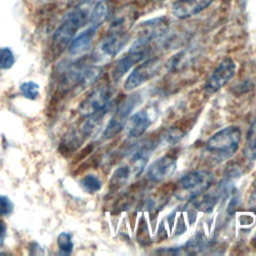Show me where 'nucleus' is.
<instances>
[{"label":"nucleus","mask_w":256,"mask_h":256,"mask_svg":"<svg viewBox=\"0 0 256 256\" xmlns=\"http://www.w3.org/2000/svg\"><path fill=\"white\" fill-rule=\"evenodd\" d=\"M91 9L90 3L82 2L64 16L53 36V49L56 53L62 52L71 43L78 29L89 22Z\"/></svg>","instance_id":"1"},{"label":"nucleus","mask_w":256,"mask_h":256,"mask_svg":"<svg viewBox=\"0 0 256 256\" xmlns=\"http://www.w3.org/2000/svg\"><path fill=\"white\" fill-rule=\"evenodd\" d=\"M240 140L241 132L239 128L230 126L211 136L206 143V148L218 157L228 158L237 151Z\"/></svg>","instance_id":"2"},{"label":"nucleus","mask_w":256,"mask_h":256,"mask_svg":"<svg viewBox=\"0 0 256 256\" xmlns=\"http://www.w3.org/2000/svg\"><path fill=\"white\" fill-rule=\"evenodd\" d=\"M139 102L138 95L134 94L126 98L122 103H120L113 113L110 121L108 122L104 132L103 136L105 139H109L117 135L121 130H123L130 113L135 108L137 103Z\"/></svg>","instance_id":"3"},{"label":"nucleus","mask_w":256,"mask_h":256,"mask_svg":"<svg viewBox=\"0 0 256 256\" xmlns=\"http://www.w3.org/2000/svg\"><path fill=\"white\" fill-rule=\"evenodd\" d=\"M112 91L108 85H102L94 89L80 104L79 114L83 117H90L94 113L111 104Z\"/></svg>","instance_id":"4"},{"label":"nucleus","mask_w":256,"mask_h":256,"mask_svg":"<svg viewBox=\"0 0 256 256\" xmlns=\"http://www.w3.org/2000/svg\"><path fill=\"white\" fill-rule=\"evenodd\" d=\"M150 46L141 44L139 42L134 41L131 48L127 51V53L121 57L112 70V78L114 81H118L133 65L140 62L148 53Z\"/></svg>","instance_id":"5"},{"label":"nucleus","mask_w":256,"mask_h":256,"mask_svg":"<svg viewBox=\"0 0 256 256\" xmlns=\"http://www.w3.org/2000/svg\"><path fill=\"white\" fill-rule=\"evenodd\" d=\"M236 69V63L231 58L223 59L207 79L205 89L211 93L218 91L232 79Z\"/></svg>","instance_id":"6"},{"label":"nucleus","mask_w":256,"mask_h":256,"mask_svg":"<svg viewBox=\"0 0 256 256\" xmlns=\"http://www.w3.org/2000/svg\"><path fill=\"white\" fill-rule=\"evenodd\" d=\"M212 180V175L207 171H193L184 175L179 184L183 191L191 196H197L210 187Z\"/></svg>","instance_id":"7"},{"label":"nucleus","mask_w":256,"mask_h":256,"mask_svg":"<svg viewBox=\"0 0 256 256\" xmlns=\"http://www.w3.org/2000/svg\"><path fill=\"white\" fill-rule=\"evenodd\" d=\"M159 70V61L156 58H151L139 64L129 75L125 82V89L132 90L146 81L150 80Z\"/></svg>","instance_id":"8"},{"label":"nucleus","mask_w":256,"mask_h":256,"mask_svg":"<svg viewBox=\"0 0 256 256\" xmlns=\"http://www.w3.org/2000/svg\"><path fill=\"white\" fill-rule=\"evenodd\" d=\"M213 2L214 0H175L172 13L179 19H187L204 11Z\"/></svg>","instance_id":"9"},{"label":"nucleus","mask_w":256,"mask_h":256,"mask_svg":"<svg viewBox=\"0 0 256 256\" xmlns=\"http://www.w3.org/2000/svg\"><path fill=\"white\" fill-rule=\"evenodd\" d=\"M109 34L100 44V52L104 57H113L126 45L128 36L125 30L110 28Z\"/></svg>","instance_id":"10"},{"label":"nucleus","mask_w":256,"mask_h":256,"mask_svg":"<svg viewBox=\"0 0 256 256\" xmlns=\"http://www.w3.org/2000/svg\"><path fill=\"white\" fill-rule=\"evenodd\" d=\"M176 169V159L166 155L154 161L148 167V176L154 181H162L169 177Z\"/></svg>","instance_id":"11"},{"label":"nucleus","mask_w":256,"mask_h":256,"mask_svg":"<svg viewBox=\"0 0 256 256\" xmlns=\"http://www.w3.org/2000/svg\"><path fill=\"white\" fill-rule=\"evenodd\" d=\"M151 121L145 111H139L129 116L124 128L129 138H137L145 133Z\"/></svg>","instance_id":"12"},{"label":"nucleus","mask_w":256,"mask_h":256,"mask_svg":"<svg viewBox=\"0 0 256 256\" xmlns=\"http://www.w3.org/2000/svg\"><path fill=\"white\" fill-rule=\"evenodd\" d=\"M99 27L95 25H90L86 30L81 32L77 37L73 38L69 46V53L73 56L84 53L91 46L92 41L96 35L97 29Z\"/></svg>","instance_id":"13"},{"label":"nucleus","mask_w":256,"mask_h":256,"mask_svg":"<svg viewBox=\"0 0 256 256\" xmlns=\"http://www.w3.org/2000/svg\"><path fill=\"white\" fill-rule=\"evenodd\" d=\"M149 158V150L148 149H141L137 151L130 162V166L128 167L130 171V175L133 174L134 176H138L146 166L147 160Z\"/></svg>","instance_id":"14"},{"label":"nucleus","mask_w":256,"mask_h":256,"mask_svg":"<svg viewBox=\"0 0 256 256\" xmlns=\"http://www.w3.org/2000/svg\"><path fill=\"white\" fill-rule=\"evenodd\" d=\"M243 154L249 160H256V119L250 126L247 133Z\"/></svg>","instance_id":"15"},{"label":"nucleus","mask_w":256,"mask_h":256,"mask_svg":"<svg viewBox=\"0 0 256 256\" xmlns=\"http://www.w3.org/2000/svg\"><path fill=\"white\" fill-rule=\"evenodd\" d=\"M108 17V6L104 1H99L92 6L89 23L90 25L100 26Z\"/></svg>","instance_id":"16"},{"label":"nucleus","mask_w":256,"mask_h":256,"mask_svg":"<svg viewBox=\"0 0 256 256\" xmlns=\"http://www.w3.org/2000/svg\"><path fill=\"white\" fill-rule=\"evenodd\" d=\"M81 186L83 189L88 192V193H95L101 188V181L100 179L92 174L86 175L82 180H81Z\"/></svg>","instance_id":"17"},{"label":"nucleus","mask_w":256,"mask_h":256,"mask_svg":"<svg viewBox=\"0 0 256 256\" xmlns=\"http://www.w3.org/2000/svg\"><path fill=\"white\" fill-rule=\"evenodd\" d=\"M20 91L25 98L34 100L39 95V85L33 81L24 82L20 86Z\"/></svg>","instance_id":"18"},{"label":"nucleus","mask_w":256,"mask_h":256,"mask_svg":"<svg viewBox=\"0 0 256 256\" xmlns=\"http://www.w3.org/2000/svg\"><path fill=\"white\" fill-rule=\"evenodd\" d=\"M15 61L12 50L8 47L0 48V70L9 69L13 66Z\"/></svg>","instance_id":"19"},{"label":"nucleus","mask_w":256,"mask_h":256,"mask_svg":"<svg viewBox=\"0 0 256 256\" xmlns=\"http://www.w3.org/2000/svg\"><path fill=\"white\" fill-rule=\"evenodd\" d=\"M57 245L60 251L64 254H70L73 249V242L71 234L62 232L57 238Z\"/></svg>","instance_id":"20"},{"label":"nucleus","mask_w":256,"mask_h":256,"mask_svg":"<svg viewBox=\"0 0 256 256\" xmlns=\"http://www.w3.org/2000/svg\"><path fill=\"white\" fill-rule=\"evenodd\" d=\"M13 211V203L9 198L0 195V216L10 215Z\"/></svg>","instance_id":"21"},{"label":"nucleus","mask_w":256,"mask_h":256,"mask_svg":"<svg viewBox=\"0 0 256 256\" xmlns=\"http://www.w3.org/2000/svg\"><path fill=\"white\" fill-rule=\"evenodd\" d=\"M6 237V224L2 219H0V246L3 245Z\"/></svg>","instance_id":"22"},{"label":"nucleus","mask_w":256,"mask_h":256,"mask_svg":"<svg viewBox=\"0 0 256 256\" xmlns=\"http://www.w3.org/2000/svg\"><path fill=\"white\" fill-rule=\"evenodd\" d=\"M255 246H256V237H255Z\"/></svg>","instance_id":"23"}]
</instances>
